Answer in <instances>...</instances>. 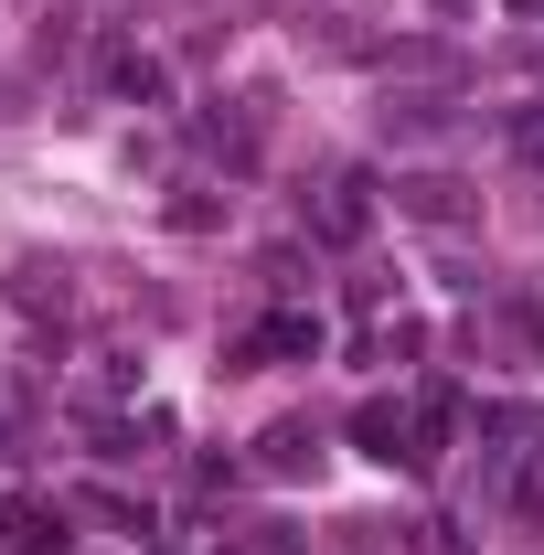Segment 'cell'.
I'll return each mask as SVG.
<instances>
[{"label":"cell","mask_w":544,"mask_h":555,"mask_svg":"<svg viewBox=\"0 0 544 555\" xmlns=\"http://www.w3.org/2000/svg\"><path fill=\"white\" fill-rule=\"evenodd\" d=\"M310 352H321V321H310V310H268V321L235 343V363H310Z\"/></svg>","instance_id":"cell-1"},{"label":"cell","mask_w":544,"mask_h":555,"mask_svg":"<svg viewBox=\"0 0 544 555\" xmlns=\"http://www.w3.org/2000/svg\"><path fill=\"white\" fill-rule=\"evenodd\" d=\"M513 139H523V150L544 160V96H523V118H513Z\"/></svg>","instance_id":"cell-5"},{"label":"cell","mask_w":544,"mask_h":555,"mask_svg":"<svg viewBox=\"0 0 544 555\" xmlns=\"http://www.w3.org/2000/svg\"><path fill=\"white\" fill-rule=\"evenodd\" d=\"M363 224H374V193H363V182H332V193H321V235H332V246H352Z\"/></svg>","instance_id":"cell-3"},{"label":"cell","mask_w":544,"mask_h":555,"mask_svg":"<svg viewBox=\"0 0 544 555\" xmlns=\"http://www.w3.org/2000/svg\"><path fill=\"white\" fill-rule=\"evenodd\" d=\"M352 438H363L374 460H406V438H416V406H396V396H363V406H352Z\"/></svg>","instance_id":"cell-2"},{"label":"cell","mask_w":544,"mask_h":555,"mask_svg":"<svg viewBox=\"0 0 544 555\" xmlns=\"http://www.w3.org/2000/svg\"><path fill=\"white\" fill-rule=\"evenodd\" d=\"M268 481H299V470H321V438L310 427H268V460H257Z\"/></svg>","instance_id":"cell-4"}]
</instances>
